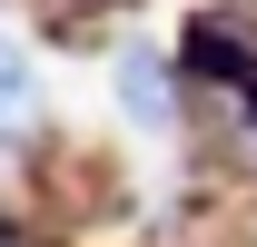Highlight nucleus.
<instances>
[{
    "mask_svg": "<svg viewBox=\"0 0 257 247\" xmlns=\"http://www.w3.org/2000/svg\"><path fill=\"white\" fill-rule=\"evenodd\" d=\"M119 99H128V119H149V129L178 109V79H168L159 50H119Z\"/></svg>",
    "mask_w": 257,
    "mask_h": 247,
    "instance_id": "f03ea898",
    "label": "nucleus"
},
{
    "mask_svg": "<svg viewBox=\"0 0 257 247\" xmlns=\"http://www.w3.org/2000/svg\"><path fill=\"white\" fill-rule=\"evenodd\" d=\"M0 247H20V227H10V217H0Z\"/></svg>",
    "mask_w": 257,
    "mask_h": 247,
    "instance_id": "20e7f679",
    "label": "nucleus"
},
{
    "mask_svg": "<svg viewBox=\"0 0 257 247\" xmlns=\"http://www.w3.org/2000/svg\"><path fill=\"white\" fill-rule=\"evenodd\" d=\"M188 60H198V69H218V79H247V89H257V30H237L227 10L188 20Z\"/></svg>",
    "mask_w": 257,
    "mask_h": 247,
    "instance_id": "f257e3e1",
    "label": "nucleus"
},
{
    "mask_svg": "<svg viewBox=\"0 0 257 247\" xmlns=\"http://www.w3.org/2000/svg\"><path fill=\"white\" fill-rule=\"evenodd\" d=\"M20 109H30V60L0 40V119H20Z\"/></svg>",
    "mask_w": 257,
    "mask_h": 247,
    "instance_id": "7ed1b4c3",
    "label": "nucleus"
}]
</instances>
